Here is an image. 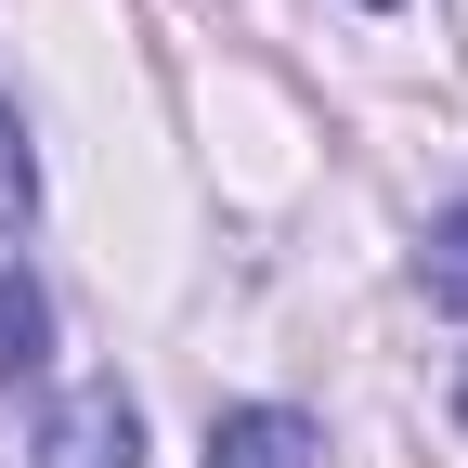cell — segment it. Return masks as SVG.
I'll return each mask as SVG.
<instances>
[{
	"instance_id": "cell-4",
	"label": "cell",
	"mask_w": 468,
	"mask_h": 468,
	"mask_svg": "<svg viewBox=\"0 0 468 468\" xmlns=\"http://www.w3.org/2000/svg\"><path fill=\"white\" fill-rule=\"evenodd\" d=\"M417 273H430V313H468V196L430 221V261Z\"/></svg>"
},
{
	"instance_id": "cell-5",
	"label": "cell",
	"mask_w": 468,
	"mask_h": 468,
	"mask_svg": "<svg viewBox=\"0 0 468 468\" xmlns=\"http://www.w3.org/2000/svg\"><path fill=\"white\" fill-rule=\"evenodd\" d=\"M27 208H39V156H27V117L0 104V234H27Z\"/></svg>"
},
{
	"instance_id": "cell-2",
	"label": "cell",
	"mask_w": 468,
	"mask_h": 468,
	"mask_svg": "<svg viewBox=\"0 0 468 468\" xmlns=\"http://www.w3.org/2000/svg\"><path fill=\"white\" fill-rule=\"evenodd\" d=\"M208 468H325V430L300 403H234L208 417Z\"/></svg>"
},
{
	"instance_id": "cell-7",
	"label": "cell",
	"mask_w": 468,
	"mask_h": 468,
	"mask_svg": "<svg viewBox=\"0 0 468 468\" xmlns=\"http://www.w3.org/2000/svg\"><path fill=\"white\" fill-rule=\"evenodd\" d=\"M365 14H390V0H365Z\"/></svg>"
},
{
	"instance_id": "cell-6",
	"label": "cell",
	"mask_w": 468,
	"mask_h": 468,
	"mask_svg": "<svg viewBox=\"0 0 468 468\" xmlns=\"http://www.w3.org/2000/svg\"><path fill=\"white\" fill-rule=\"evenodd\" d=\"M455 417H468V378H455Z\"/></svg>"
},
{
	"instance_id": "cell-1",
	"label": "cell",
	"mask_w": 468,
	"mask_h": 468,
	"mask_svg": "<svg viewBox=\"0 0 468 468\" xmlns=\"http://www.w3.org/2000/svg\"><path fill=\"white\" fill-rule=\"evenodd\" d=\"M39 468H144V403L117 390V378L66 390V403L39 417Z\"/></svg>"
},
{
	"instance_id": "cell-3",
	"label": "cell",
	"mask_w": 468,
	"mask_h": 468,
	"mask_svg": "<svg viewBox=\"0 0 468 468\" xmlns=\"http://www.w3.org/2000/svg\"><path fill=\"white\" fill-rule=\"evenodd\" d=\"M52 365V300H39V273H0V390H27Z\"/></svg>"
}]
</instances>
